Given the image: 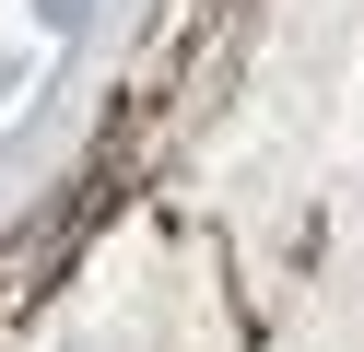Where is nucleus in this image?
Returning a JSON list of instances; mask_svg holds the SVG:
<instances>
[{"mask_svg":"<svg viewBox=\"0 0 364 352\" xmlns=\"http://www.w3.org/2000/svg\"><path fill=\"white\" fill-rule=\"evenodd\" d=\"M48 12H82V0H48Z\"/></svg>","mask_w":364,"mask_h":352,"instance_id":"1","label":"nucleus"}]
</instances>
